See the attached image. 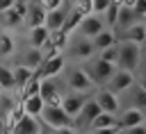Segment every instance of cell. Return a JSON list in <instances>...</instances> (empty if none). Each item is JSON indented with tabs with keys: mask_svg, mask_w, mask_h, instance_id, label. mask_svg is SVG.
Wrapping results in <instances>:
<instances>
[{
	"mask_svg": "<svg viewBox=\"0 0 146 134\" xmlns=\"http://www.w3.org/2000/svg\"><path fill=\"white\" fill-rule=\"evenodd\" d=\"M84 66V70L89 73V77L94 79V84L96 86H107V82L114 77V73L119 70V66L116 64H110V61H105V59H100L98 55L94 57V59H89V61H84L82 64Z\"/></svg>",
	"mask_w": 146,
	"mask_h": 134,
	"instance_id": "obj_1",
	"label": "cell"
},
{
	"mask_svg": "<svg viewBox=\"0 0 146 134\" xmlns=\"http://www.w3.org/2000/svg\"><path fill=\"white\" fill-rule=\"evenodd\" d=\"M64 86H66V91H75V93H89V91H94V79L89 77V73L84 70V66H68L66 68V73H64Z\"/></svg>",
	"mask_w": 146,
	"mask_h": 134,
	"instance_id": "obj_2",
	"label": "cell"
},
{
	"mask_svg": "<svg viewBox=\"0 0 146 134\" xmlns=\"http://www.w3.org/2000/svg\"><path fill=\"white\" fill-rule=\"evenodd\" d=\"M121 43V55H119V68L123 70H130L137 75L141 61H144V52H141V45L139 43H132V41H119Z\"/></svg>",
	"mask_w": 146,
	"mask_h": 134,
	"instance_id": "obj_3",
	"label": "cell"
},
{
	"mask_svg": "<svg viewBox=\"0 0 146 134\" xmlns=\"http://www.w3.org/2000/svg\"><path fill=\"white\" fill-rule=\"evenodd\" d=\"M64 55H66L71 61H80V64H84V61L94 59L98 52H96V45H94L91 39H84V36H71V43H68V48H66Z\"/></svg>",
	"mask_w": 146,
	"mask_h": 134,
	"instance_id": "obj_4",
	"label": "cell"
},
{
	"mask_svg": "<svg viewBox=\"0 0 146 134\" xmlns=\"http://www.w3.org/2000/svg\"><path fill=\"white\" fill-rule=\"evenodd\" d=\"M41 123H43V127H48V129H62V127H75V120L64 111V107L62 104H46V109H43V114H41V118H39Z\"/></svg>",
	"mask_w": 146,
	"mask_h": 134,
	"instance_id": "obj_5",
	"label": "cell"
},
{
	"mask_svg": "<svg viewBox=\"0 0 146 134\" xmlns=\"http://www.w3.org/2000/svg\"><path fill=\"white\" fill-rule=\"evenodd\" d=\"M105 30H110L107 25H105V18L100 16V14H89V16H84L82 18V23H80V27H78V32L73 34V36H84V39H96L100 32H105Z\"/></svg>",
	"mask_w": 146,
	"mask_h": 134,
	"instance_id": "obj_6",
	"label": "cell"
},
{
	"mask_svg": "<svg viewBox=\"0 0 146 134\" xmlns=\"http://www.w3.org/2000/svg\"><path fill=\"white\" fill-rule=\"evenodd\" d=\"M91 98L98 102L100 111H105V114H114V116H119L121 109H123V104H121V95L112 93L110 89H98Z\"/></svg>",
	"mask_w": 146,
	"mask_h": 134,
	"instance_id": "obj_7",
	"label": "cell"
},
{
	"mask_svg": "<svg viewBox=\"0 0 146 134\" xmlns=\"http://www.w3.org/2000/svg\"><path fill=\"white\" fill-rule=\"evenodd\" d=\"M135 84H137V75H135V73H130V70L119 68V70L114 73V77L107 82V86H105V89H110V91H112V93H116V95H123V93H125V91H130Z\"/></svg>",
	"mask_w": 146,
	"mask_h": 134,
	"instance_id": "obj_8",
	"label": "cell"
},
{
	"mask_svg": "<svg viewBox=\"0 0 146 134\" xmlns=\"http://www.w3.org/2000/svg\"><path fill=\"white\" fill-rule=\"evenodd\" d=\"M66 61H68V57H66L64 52H59V55H55V57L46 59V61H43V66H41V70H36V73H39V77H41V79L59 77L62 73H66Z\"/></svg>",
	"mask_w": 146,
	"mask_h": 134,
	"instance_id": "obj_9",
	"label": "cell"
},
{
	"mask_svg": "<svg viewBox=\"0 0 146 134\" xmlns=\"http://www.w3.org/2000/svg\"><path fill=\"white\" fill-rule=\"evenodd\" d=\"M64 93L66 91H62L59 77H52V79H43L41 82V98L46 100V104H62Z\"/></svg>",
	"mask_w": 146,
	"mask_h": 134,
	"instance_id": "obj_10",
	"label": "cell"
},
{
	"mask_svg": "<svg viewBox=\"0 0 146 134\" xmlns=\"http://www.w3.org/2000/svg\"><path fill=\"white\" fill-rule=\"evenodd\" d=\"M116 118H119V129L125 132V129H132V127H137V125H144V123H146V111H144V109L128 107V109H123Z\"/></svg>",
	"mask_w": 146,
	"mask_h": 134,
	"instance_id": "obj_11",
	"label": "cell"
},
{
	"mask_svg": "<svg viewBox=\"0 0 146 134\" xmlns=\"http://www.w3.org/2000/svg\"><path fill=\"white\" fill-rule=\"evenodd\" d=\"M87 95L84 93H75V91H66L64 93V100H62V107H64V111L75 120L78 116H80V111L84 109V104H87Z\"/></svg>",
	"mask_w": 146,
	"mask_h": 134,
	"instance_id": "obj_12",
	"label": "cell"
},
{
	"mask_svg": "<svg viewBox=\"0 0 146 134\" xmlns=\"http://www.w3.org/2000/svg\"><path fill=\"white\" fill-rule=\"evenodd\" d=\"M43 61H46V57H43V50H41V48L25 45V48L21 50V59H18V64H23V66H27V68H32V70H41Z\"/></svg>",
	"mask_w": 146,
	"mask_h": 134,
	"instance_id": "obj_13",
	"label": "cell"
},
{
	"mask_svg": "<svg viewBox=\"0 0 146 134\" xmlns=\"http://www.w3.org/2000/svg\"><path fill=\"white\" fill-rule=\"evenodd\" d=\"M123 100H125V107L123 109H128V107H135V109H144L146 111V89L137 82L130 91H125L123 95H121V104H123Z\"/></svg>",
	"mask_w": 146,
	"mask_h": 134,
	"instance_id": "obj_14",
	"label": "cell"
},
{
	"mask_svg": "<svg viewBox=\"0 0 146 134\" xmlns=\"http://www.w3.org/2000/svg\"><path fill=\"white\" fill-rule=\"evenodd\" d=\"M46 18H48V11L41 5V0H30V9H27V23H30V27L46 25Z\"/></svg>",
	"mask_w": 146,
	"mask_h": 134,
	"instance_id": "obj_15",
	"label": "cell"
},
{
	"mask_svg": "<svg viewBox=\"0 0 146 134\" xmlns=\"http://www.w3.org/2000/svg\"><path fill=\"white\" fill-rule=\"evenodd\" d=\"M41 129H43V123L39 120V118H34V116H23L18 123H16V127H14V134H41Z\"/></svg>",
	"mask_w": 146,
	"mask_h": 134,
	"instance_id": "obj_16",
	"label": "cell"
},
{
	"mask_svg": "<svg viewBox=\"0 0 146 134\" xmlns=\"http://www.w3.org/2000/svg\"><path fill=\"white\" fill-rule=\"evenodd\" d=\"M139 23V16L135 14V9L132 7H123L121 5V14H119V23H116V36L121 34V32H125V30H130L132 25H137Z\"/></svg>",
	"mask_w": 146,
	"mask_h": 134,
	"instance_id": "obj_17",
	"label": "cell"
},
{
	"mask_svg": "<svg viewBox=\"0 0 146 134\" xmlns=\"http://www.w3.org/2000/svg\"><path fill=\"white\" fill-rule=\"evenodd\" d=\"M21 104H23V111H25L27 116H34V118H41V114H43V109H46V100H43L41 95L23 98Z\"/></svg>",
	"mask_w": 146,
	"mask_h": 134,
	"instance_id": "obj_18",
	"label": "cell"
},
{
	"mask_svg": "<svg viewBox=\"0 0 146 134\" xmlns=\"http://www.w3.org/2000/svg\"><path fill=\"white\" fill-rule=\"evenodd\" d=\"M119 41H132V43L144 45V43H146V25H144V20H139V23L132 25L130 30L121 32V34H119Z\"/></svg>",
	"mask_w": 146,
	"mask_h": 134,
	"instance_id": "obj_19",
	"label": "cell"
},
{
	"mask_svg": "<svg viewBox=\"0 0 146 134\" xmlns=\"http://www.w3.org/2000/svg\"><path fill=\"white\" fill-rule=\"evenodd\" d=\"M50 30L46 27V25H41V27H30V32H27V45H34V48H43L48 41H50Z\"/></svg>",
	"mask_w": 146,
	"mask_h": 134,
	"instance_id": "obj_20",
	"label": "cell"
},
{
	"mask_svg": "<svg viewBox=\"0 0 146 134\" xmlns=\"http://www.w3.org/2000/svg\"><path fill=\"white\" fill-rule=\"evenodd\" d=\"M11 68H14V77H16V89H21V93H23L25 86L34 79L36 70H32V68H27V66H23V64H14Z\"/></svg>",
	"mask_w": 146,
	"mask_h": 134,
	"instance_id": "obj_21",
	"label": "cell"
},
{
	"mask_svg": "<svg viewBox=\"0 0 146 134\" xmlns=\"http://www.w3.org/2000/svg\"><path fill=\"white\" fill-rule=\"evenodd\" d=\"M68 14H71V9H57V11H48L46 27H48L50 32H59V30H64Z\"/></svg>",
	"mask_w": 146,
	"mask_h": 134,
	"instance_id": "obj_22",
	"label": "cell"
},
{
	"mask_svg": "<svg viewBox=\"0 0 146 134\" xmlns=\"http://www.w3.org/2000/svg\"><path fill=\"white\" fill-rule=\"evenodd\" d=\"M16 39H14V32H7V30H2V34H0V52H2V59L7 61V59H11L14 55H16Z\"/></svg>",
	"mask_w": 146,
	"mask_h": 134,
	"instance_id": "obj_23",
	"label": "cell"
},
{
	"mask_svg": "<svg viewBox=\"0 0 146 134\" xmlns=\"http://www.w3.org/2000/svg\"><path fill=\"white\" fill-rule=\"evenodd\" d=\"M23 23H25V16H21L16 9H7V11H2V30H7V32H16Z\"/></svg>",
	"mask_w": 146,
	"mask_h": 134,
	"instance_id": "obj_24",
	"label": "cell"
},
{
	"mask_svg": "<svg viewBox=\"0 0 146 134\" xmlns=\"http://www.w3.org/2000/svg\"><path fill=\"white\" fill-rule=\"evenodd\" d=\"M114 43H119V36H116V32H114V30H105V32H100V34L94 39L96 52H103V50H107V48H110V45H114Z\"/></svg>",
	"mask_w": 146,
	"mask_h": 134,
	"instance_id": "obj_25",
	"label": "cell"
},
{
	"mask_svg": "<svg viewBox=\"0 0 146 134\" xmlns=\"http://www.w3.org/2000/svg\"><path fill=\"white\" fill-rule=\"evenodd\" d=\"M0 86H2V91H9V93H14V91H16L14 68H11V66H7V61H5V64H2V68H0Z\"/></svg>",
	"mask_w": 146,
	"mask_h": 134,
	"instance_id": "obj_26",
	"label": "cell"
},
{
	"mask_svg": "<svg viewBox=\"0 0 146 134\" xmlns=\"http://www.w3.org/2000/svg\"><path fill=\"white\" fill-rule=\"evenodd\" d=\"M18 104H21V100H16V98H14V93L2 91V95H0V116H2V118H7V116H9Z\"/></svg>",
	"mask_w": 146,
	"mask_h": 134,
	"instance_id": "obj_27",
	"label": "cell"
},
{
	"mask_svg": "<svg viewBox=\"0 0 146 134\" xmlns=\"http://www.w3.org/2000/svg\"><path fill=\"white\" fill-rule=\"evenodd\" d=\"M50 43H52V48H55L57 52H66V48H68V43H71V36H68L64 30H59V32H52V34H50Z\"/></svg>",
	"mask_w": 146,
	"mask_h": 134,
	"instance_id": "obj_28",
	"label": "cell"
},
{
	"mask_svg": "<svg viewBox=\"0 0 146 134\" xmlns=\"http://www.w3.org/2000/svg\"><path fill=\"white\" fill-rule=\"evenodd\" d=\"M119 14H121V2L119 0H114V5L103 14V18H105V25L110 27V30H116V23H119Z\"/></svg>",
	"mask_w": 146,
	"mask_h": 134,
	"instance_id": "obj_29",
	"label": "cell"
},
{
	"mask_svg": "<svg viewBox=\"0 0 146 134\" xmlns=\"http://www.w3.org/2000/svg\"><path fill=\"white\" fill-rule=\"evenodd\" d=\"M119 55H121V43H114V45H110L107 50L98 52V57L105 59V61H110V64H119Z\"/></svg>",
	"mask_w": 146,
	"mask_h": 134,
	"instance_id": "obj_30",
	"label": "cell"
},
{
	"mask_svg": "<svg viewBox=\"0 0 146 134\" xmlns=\"http://www.w3.org/2000/svg\"><path fill=\"white\" fill-rule=\"evenodd\" d=\"M91 2H94V14H100V16L114 5V0H91Z\"/></svg>",
	"mask_w": 146,
	"mask_h": 134,
	"instance_id": "obj_31",
	"label": "cell"
},
{
	"mask_svg": "<svg viewBox=\"0 0 146 134\" xmlns=\"http://www.w3.org/2000/svg\"><path fill=\"white\" fill-rule=\"evenodd\" d=\"M64 2H66V0H41V5L46 7V11H57V9H64Z\"/></svg>",
	"mask_w": 146,
	"mask_h": 134,
	"instance_id": "obj_32",
	"label": "cell"
},
{
	"mask_svg": "<svg viewBox=\"0 0 146 134\" xmlns=\"http://www.w3.org/2000/svg\"><path fill=\"white\" fill-rule=\"evenodd\" d=\"M135 14L139 16V20L146 18V0H137L135 2Z\"/></svg>",
	"mask_w": 146,
	"mask_h": 134,
	"instance_id": "obj_33",
	"label": "cell"
},
{
	"mask_svg": "<svg viewBox=\"0 0 146 134\" xmlns=\"http://www.w3.org/2000/svg\"><path fill=\"white\" fill-rule=\"evenodd\" d=\"M137 82H139L141 86H146V59L141 61V66H139V70H137Z\"/></svg>",
	"mask_w": 146,
	"mask_h": 134,
	"instance_id": "obj_34",
	"label": "cell"
},
{
	"mask_svg": "<svg viewBox=\"0 0 146 134\" xmlns=\"http://www.w3.org/2000/svg\"><path fill=\"white\" fill-rule=\"evenodd\" d=\"M87 134H121V129H119V125H116V127H105V129H91V132H87Z\"/></svg>",
	"mask_w": 146,
	"mask_h": 134,
	"instance_id": "obj_35",
	"label": "cell"
},
{
	"mask_svg": "<svg viewBox=\"0 0 146 134\" xmlns=\"http://www.w3.org/2000/svg\"><path fill=\"white\" fill-rule=\"evenodd\" d=\"M50 134H82L75 127H62V129H50Z\"/></svg>",
	"mask_w": 146,
	"mask_h": 134,
	"instance_id": "obj_36",
	"label": "cell"
},
{
	"mask_svg": "<svg viewBox=\"0 0 146 134\" xmlns=\"http://www.w3.org/2000/svg\"><path fill=\"white\" fill-rule=\"evenodd\" d=\"M123 134H146V123H144V125H137V127H132V129H125Z\"/></svg>",
	"mask_w": 146,
	"mask_h": 134,
	"instance_id": "obj_37",
	"label": "cell"
},
{
	"mask_svg": "<svg viewBox=\"0 0 146 134\" xmlns=\"http://www.w3.org/2000/svg\"><path fill=\"white\" fill-rule=\"evenodd\" d=\"M16 7V0H0V9L7 11V9H14Z\"/></svg>",
	"mask_w": 146,
	"mask_h": 134,
	"instance_id": "obj_38",
	"label": "cell"
},
{
	"mask_svg": "<svg viewBox=\"0 0 146 134\" xmlns=\"http://www.w3.org/2000/svg\"><path fill=\"white\" fill-rule=\"evenodd\" d=\"M121 134H123V132H121Z\"/></svg>",
	"mask_w": 146,
	"mask_h": 134,
	"instance_id": "obj_39",
	"label": "cell"
}]
</instances>
